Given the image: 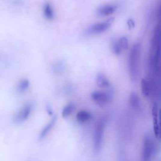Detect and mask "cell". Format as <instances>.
<instances>
[{
    "label": "cell",
    "mask_w": 161,
    "mask_h": 161,
    "mask_svg": "<svg viewBox=\"0 0 161 161\" xmlns=\"http://www.w3.org/2000/svg\"><path fill=\"white\" fill-rule=\"evenodd\" d=\"M141 47L140 44H134L130 51L129 57V73L130 79L134 82L137 79L139 73V63Z\"/></svg>",
    "instance_id": "cell-1"
},
{
    "label": "cell",
    "mask_w": 161,
    "mask_h": 161,
    "mask_svg": "<svg viewBox=\"0 0 161 161\" xmlns=\"http://www.w3.org/2000/svg\"><path fill=\"white\" fill-rule=\"evenodd\" d=\"M106 126V120L104 117L100 118L95 124L93 132V150L95 153H98L103 147L105 130Z\"/></svg>",
    "instance_id": "cell-2"
},
{
    "label": "cell",
    "mask_w": 161,
    "mask_h": 161,
    "mask_svg": "<svg viewBox=\"0 0 161 161\" xmlns=\"http://www.w3.org/2000/svg\"><path fill=\"white\" fill-rule=\"evenodd\" d=\"M115 18L111 17L102 22H99L91 25L86 30L87 33L90 35H97L106 31L113 24Z\"/></svg>",
    "instance_id": "cell-3"
},
{
    "label": "cell",
    "mask_w": 161,
    "mask_h": 161,
    "mask_svg": "<svg viewBox=\"0 0 161 161\" xmlns=\"http://www.w3.org/2000/svg\"><path fill=\"white\" fill-rule=\"evenodd\" d=\"M155 149V145L152 138L149 136L145 137L143 142L142 156L144 161H150Z\"/></svg>",
    "instance_id": "cell-4"
},
{
    "label": "cell",
    "mask_w": 161,
    "mask_h": 161,
    "mask_svg": "<svg viewBox=\"0 0 161 161\" xmlns=\"http://www.w3.org/2000/svg\"><path fill=\"white\" fill-rule=\"evenodd\" d=\"M93 101L99 106H104L110 101V95L108 93L102 91H95L91 94Z\"/></svg>",
    "instance_id": "cell-5"
},
{
    "label": "cell",
    "mask_w": 161,
    "mask_h": 161,
    "mask_svg": "<svg viewBox=\"0 0 161 161\" xmlns=\"http://www.w3.org/2000/svg\"><path fill=\"white\" fill-rule=\"evenodd\" d=\"M32 108L33 106L31 103L25 105L15 115V122L16 123H22L26 121L30 117Z\"/></svg>",
    "instance_id": "cell-6"
},
{
    "label": "cell",
    "mask_w": 161,
    "mask_h": 161,
    "mask_svg": "<svg viewBox=\"0 0 161 161\" xmlns=\"http://www.w3.org/2000/svg\"><path fill=\"white\" fill-rule=\"evenodd\" d=\"M152 116L153 121V128L154 134L157 138H160L159 127V119L158 118V109L156 105H153L152 108Z\"/></svg>",
    "instance_id": "cell-7"
},
{
    "label": "cell",
    "mask_w": 161,
    "mask_h": 161,
    "mask_svg": "<svg viewBox=\"0 0 161 161\" xmlns=\"http://www.w3.org/2000/svg\"><path fill=\"white\" fill-rule=\"evenodd\" d=\"M117 9V6L112 4H107L99 6L97 9V13L100 16L110 15Z\"/></svg>",
    "instance_id": "cell-8"
},
{
    "label": "cell",
    "mask_w": 161,
    "mask_h": 161,
    "mask_svg": "<svg viewBox=\"0 0 161 161\" xmlns=\"http://www.w3.org/2000/svg\"><path fill=\"white\" fill-rule=\"evenodd\" d=\"M129 103L132 108L137 111L140 110V100L138 95L135 92H132L129 96Z\"/></svg>",
    "instance_id": "cell-9"
},
{
    "label": "cell",
    "mask_w": 161,
    "mask_h": 161,
    "mask_svg": "<svg viewBox=\"0 0 161 161\" xmlns=\"http://www.w3.org/2000/svg\"><path fill=\"white\" fill-rule=\"evenodd\" d=\"M96 84L99 88H108L110 86V80L103 73H99L96 76Z\"/></svg>",
    "instance_id": "cell-10"
},
{
    "label": "cell",
    "mask_w": 161,
    "mask_h": 161,
    "mask_svg": "<svg viewBox=\"0 0 161 161\" xmlns=\"http://www.w3.org/2000/svg\"><path fill=\"white\" fill-rule=\"evenodd\" d=\"M57 121V117H53L50 122L47 124L44 128L42 130L41 132L40 133V135H39V138L40 139H43L47 135H48L49 133L50 132V131L52 130V129L53 128V126H54L56 122Z\"/></svg>",
    "instance_id": "cell-11"
},
{
    "label": "cell",
    "mask_w": 161,
    "mask_h": 161,
    "mask_svg": "<svg viewBox=\"0 0 161 161\" xmlns=\"http://www.w3.org/2000/svg\"><path fill=\"white\" fill-rule=\"evenodd\" d=\"M140 84H141V90H142L143 95H144L146 97L149 96L152 92V85L150 82L145 78H142L141 79Z\"/></svg>",
    "instance_id": "cell-12"
},
{
    "label": "cell",
    "mask_w": 161,
    "mask_h": 161,
    "mask_svg": "<svg viewBox=\"0 0 161 161\" xmlns=\"http://www.w3.org/2000/svg\"><path fill=\"white\" fill-rule=\"evenodd\" d=\"M92 118L91 114L86 110H80L76 115V119L79 123H86Z\"/></svg>",
    "instance_id": "cell-13"
},
{
    "label": "cell",
    "mask_w": 161,
    "mask_h": 161,
    "mask_svg": "<svg viewBox=\"0 0 161 161\" xmlns=\"http://www.w3.org/2000/svg\"><path fill=\"white\" fill-rule=\"evenodd\" d=\"M43 13L47 19L52 20L55 17L54 10H53L52 5L49 2H47L44 4L43 6Z\"/></svg>",
    "instance_id": "cell-14"
},
{
    "label": "cell",
    "mask_w": 161,
    "mask_h": 161,
    "mask_svg": "<svg viewBox=\"0 0 161 161\" xmlns=\"http://www.w3.org/2000/svg\"><path fill=\"white\" fill-rule=\"evenodd\" d=\"M111 47L112 52L115 53V55H120L123 51L122 48L121 47L120 45L118 38H114L112 40Z\"/></svg>",
    "instance_id": "cell-15"
},
{
    "label": "cell",
    "mask_w": 161,
    "mask_h": 161,
    "mask_svg": "<svg viewBox=\"0 0 161 161\" xmlns=\"http://www.w3.org/2000/svg\"><path fill=\"white\" fill-rule=\"evenodd\" d=\"M74 110V105L72 103H70L68 105H66L62 111V116L63 118L68 117L73 112Z\"/></svg>",
    "instance_id": "cell-16"
},
{
    "label": "cell",
    "mask_w": 161,
    "mask_h": 161,
    "mask_svg": "<svg viewBox=\"0 0 161 161\" xmlns=\"http://www.w3.org/2000/svg\"><path fill=\"white\" fill-rule=\"evenodd\" d=\"M29 85H30L29 80L28 79L24 78L18 83V86H17L18 91L19 92H24L25 91H26L28 89Z\"/></svg>",
    "instance_id": "cell-17"
},
{
    "label": "cell",
    "mask_w": 161,
    "mask_h": 161,
    "mask_svg": "<svg viewBox=\"0 0 161 161\" xmlns=\"http://www.w3.org/2000/svg\"><path fill=\"white\" fill-rule=\"evenodd\" d=\"M118 41L121 47L122 48L123 50L127 49L129 47V40L126 37H122L118 38Z\"/></svg>",
    "instance_id": "cell-18"
},
{
    "label": "cell",
    "mask_w": 161,
    "mask_h": 161,
    "mask_svg": "<svg viewBox=\"0 0 161 161\" xmlns=\"http://www.w3.org/2000/svg\"><path fill=\"white\" fill-rule=\"evenodd\" d=\"M159 127H160V138H161V108L159 110Z\"/></svg>",
    "instance_id": "cell-19"
},
{
    "label": "cell",
    "mask_w": 161,
    "mask_h": 161,
    "mask_svg": "<svg viewBox=\"0 0 161 161\" xmlns=\"http://www.w3.org/2000/svg\"><path fill=\"white\" fill-rule=\"evenodd\" d=\"M128 24L129 25V26L130 28L132 27H133L134 25H135V23H134V22H133V20H132V19H130L129 20V22H128Z\"/></svg>",
    "instance_id": "cell-20"
}]
</instances>
